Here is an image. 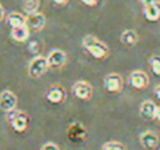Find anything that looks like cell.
I'll use <instances>...</instances> for the list:
<instances>
[{
  "mask_svg": "<svg viewBox=\"0 0 160 150\" xmlns=\"http://www.w3.org/2000/svg\"><path fill=\"white\" fill-rule=\"evenodd\" d=\"M68 136L73 142H80L86 139V129L82 126V123H72V126L68 131Z\"/></svg>",
  "mask_w": 160,
  "mask_h": 150,
  "instance_id": "14",
  "label": "cell"
},
{
  "mask_svg": "<svg viewBox=\"0 0 160 150\" xmlns=\"http://www.w3.org/2000/svg\"><path fill=\"white\" fill-rule=\"evenodd\" d=\"M155 95L158 97V100L160 101V84H158V86L155 87Z\"/></svg>",
  "mask_w": 160,
  "mask_h": 150,
  "instance_id": "26",
  "label": "cell"
},
{
  "mask_svg": "<svg viewBox=\"0 0 160 150\" xmlns=\"http://www.w3.org/2000/svg\"><path fill=\"white\" fill-rule=\"evenodd\" d=\"M41 150H61V149H59V146L55 145V143L48 142V143H45V145L42 146Z\"/></svg>",
  "mask_w": 160,
  "mask_h": 150,
  "instance_id": "21",
  "label": "cell"
},
{
  "mask_svg": "<svg viewBox=\"0 0 160 150\" xmlns=\"http://www.w3.org/2000/svg\"><path fill=\"white\" fill-rule=\"evenodd\" d=\"M143 16L148 21H159L160 20V2L153 3V4H149V6H145Z\"/></svg>",
  "mask_w": 160,
  "mask_h": 150,
  "instance_id": "13",
  "label": "cell"
},
{
  "mask_svg": "<svg viewBox=\"0 0 160 150\" xmlns=\"http://www.w3.org/2000/svg\"><path fill=\"white\" fill-rule=\"evenodd\" d=\"M47 59H48V63H49V67L61 69V67H63L66 65L68 55L62 49H52L47 55Z\"/></svg>",
  "mask_w": 160,
  "mask_h": 150,
  "instance_id": "8",
  "label": "cell"
},
{
  "mask_svg": "<svg viewBox=\"0 0 160 150\" xmlns=\"http://www.w3.org/2000/svg\"><path fill=\"white\" fill-rule=\"evenodd\" d=\"M155 119L160 122V105H158V109H156V115H155Z\"/></svg>",
  "mask_w": 160,
  "mask_h": 150,
  "instance_id": "27",
  "label": "cell"
},
{
  "mask_svg": "<svg viewBox=\"0 0 160 150\" xmlns=\"http://www.w3.org/2000/svg\"><path fill=\"white\" fill-rule=\"evenodd\" d=\"M52 2L55 3V4H58V6H65L69 0H52Z\"/></svg>",
  "mask_w": 160,
  "mask_h": 150,
  "instance_id": "25",
  "label": "cell"
},
{
  "mask_svg": "<svg viewBox=\"0 0 160 150\" xmlns=\"http://www.w3.org/2000/svg\"><path fill=\"white\" fill-rule=\"evenodd\" d=\"M104 87L110 93H119L124 87V80L118 73H110L104 77Z\"/></svg>",
  "mask_w": 160,
  "mask_h": 150,
  "instance_id": "9",
  "label": "cell"
},
{
  "mask_svg": "<svg viewBox=\"0 0 160 150\" xmlns=\"http://www.w3.org/2000/svg\"><path fill=\"white\" fill-rule=\"evenodd\" d=\"M138 34L136 31L133 30H125L124 32L121 34V42L124 45H128V46H132V45H136L138 44Z\"/></svg>",
  "mask_w": 160,
  "mask_h": 150,
  "instance_id": "17",
  "label": "cell"
},
{
  "mask_svg": "<svg viewBox=\"0 0 160 150\" xmlns=\"http://www.w3.org/2000/svg\"><path fill=\"white\" fill-rule=\"evenodd\" d=\"M156 109H158V105H156L152 100H145L143 103L141 104V107H139L141 115L145 119H155Z\"/></svg>",
  "mask_w": 160,
  "mask_h": 150,
  "instance_id": "12",
  "label": "cell"
},
{
  "mask_svg": "<svg viewBox=\"0 0 160 150\" xmlns=\"http://www.w3.org/2000/svg\"><path fill=\"white\" fill-rule=\"evenodd\" d=\"M25 22H27V27L30 28V31H41L45 27L47 18H45V16L42 13L34 11V13H27Z\"/></svg>",
  "mask_w": 160,
  "mask_h": 150,
  "instance_id": "7",
  "label": "cell"
},
{
  "mask_svg": "<svg viewBox=\"0 0 160 150\" xmlns=\"http://www.w3.org/2000/svg\"><path fill=\"white\" fill-rule=\"evenodd\" d=\"M129 84L136 90H145L149 86V77L142 70H135L129 76Z\"/></svg>",
  "mask_w": 160,
  "mask_h": 150,
  "instance_id": "10",
  "label": "cell"
},
{
  "mask_svg": "<svg viewBox=\"0 0 160 150\" xmlns=\"http://www.w3.org/2000/svg\"><path fill=\"white\" fill-rule=\"evenodd\" d=\"M139 142L145 149H156L159 145V136L156 132L153 131H145L139 135Z\"/></svg>",
  "mask_w": 160,
  "mask_h": 150,
  "instance_id": "11",
  "label": "cell"
},
{
  "mask_svg": "<svg viewBox=\"0 0 160 150\" xmlns=\"http://www.w3.org/2000/svg\"><path fill=\"white\" fill-rule=\"evenodd\" d=\"M139 2H141V4L143 6H149V4H153V3H158L159 0H139Z\"/></svg>",
  "mask_w": 160,
  "mask_h": 150,
  "instance_id": "23",
  "label": "cell"
},
{
  "mask_svg": "<svg viewBox=\"0 0 160 150\" xmlns=\"http://www.w3.org/2000/svg\"><path fill=\"white\" fill-rule=\"evenodd\" d=\"M39 0H24V11L25 13H34L38 11Z\"/></svg>",
  "mask_w": 160,
  "mask_h": 150,
  "instance_id": "19",
  "label": "cell"
},
{
  "mask_svg": "<svg viewBox=\"0 0 160 150\" xmlns=\"http://www.w3.org/2000/svg\"><path fill=\"white\" fill-rule=\"evenodd\" d=\"M7 24H8V27H11V28L27 25V22H25V16L21 13H17V11H13V13H10L7 16Z\"/></svg>",
  "mask_w": 160,
  "mask_h": 150,
  "instance_id": "16",
  "label": "cell"
},
{
  "mask_svg": "<svg viewBox=\"0 0 160 150\" xmlns=\"http://www.w3.org/2000/svg\"><path fill=\"white\" fill-rule=\"evenodd\" d=\"M149 65H150V69H152L153 75L158 76V77H160V56L159 55L150 56Z\"/></svg>",
  "mask_w": 160,
  "mask_h": 150,
  "instance_id": "18",
  "label": "cell"
},
{
  "mask_svg": "<svg viewBox=\"0 0 160 150\" xmlns=\"http://www.w3.org/2000/svg\"><path fill=\"white\" fill-rule=\"evenodd\" d=\"M101 150H125V146L121 142H107L102 145Z\"/></svg>",
  "mask_w": 160,
  "mask_h": 150,
  "instance_id": "20",
  "label": "cell"
},
{
  "mask_svg": "<svg viewBox=\"0 0 160 150\" xmlns=\"http://www.w3.org/2000/svg\"><path fill=\"white\" fill-rule=\"evenodd\" d=\"M4 17H6V11H4V7H3V6L0 4V21H2V20H4Z\"/></svg>",
  "mask_w": 160,
  "mask_h": 150,
  "instance_id": "24",
  "label": "cell"
},
{
  "mask_svg": "<svg viewBox=\"0 0 160 150\" xmlns=\"http://www.w3.org/2000/svg\"><path fill=\"white\" fill-rule=\"evenodd\" d=\"M82 45L84 48L86 52H88L93 58L102 60V59H107L110 56V49L108 46L101 42L100 39H97L94 35H86L82 41Z\"/></svg>",
  "mask_w": 160,
  "mask_h": 150,
  "instance_id": "1",
  "label": "cell"
},
{
  "mask_svg": "<svg viewBox=\"0 0 160 150\" xmlns=\"http://www.w3.org/2000/svg\"><path fill=\"white\" fill-rule=\"evenodd\" d=\"M6 121L10 123L11 129L14 132L22 133L28 129L30 126V117L27 112L18 111V109H13L10 112H6Z\"/></svg>",
  "mask_w": 160,
  "mask_h": 150,
  "instance_id": "2",
  "label": "cell"
},
{
  "mask_svg": "<svg viewBox=\"0 0 160 150\" xmlns=\"http://www.w3.org/2000/svg\"><path fill=\"white\" fill-rule=\"evenodd\" d=\"M17 108V95L11 90H3L0 93V109L3 112H10Z\"/></svg>",
  "mask_w": 160,
  "mask_h": 150,
  "instance_id": "5",
  "label": "cell"
},
{
  "mask_svg": "<svg viewBox=\"0 0 160 150\" xmlns=\"http://www.w3.org/2000/svg\"><path fill=\"white\" fill-rule=\"evenodd\" d=\"M45 98H47V101H49L52 104H61L66 100V90L61 84H53L47 90Z\"/></svg>",
  "mask_w": 160,
  "mask_h": 150,
  "instance_id": "6",
  "label": "cell"
},
{
  "mask_svg": "<svg viewBox=\"0 0 160 150\" xmlns=\"http://www.w3.org/2000/svg\"><path fill=\"white\" fill-rule=\"evenodd\" d=\"M72 93L76 98H79V100L88 101V100H91V97H93V87H91V84L88 83V81L79 80L73 84Z\"/></svg>",
  "mask_w": 160,
  "mask_h": 150,
  "instance_id": "4",
  "label": "cell"
},
{
  "mask_svg": "<svg viewBox=\"0 0 160 150\" xmlns=\"http://www.w3.org/2000/svg\"><path fill=\"white\" fill-rule=\"evenodd\" d=\"M49 69V63H48L47 56L37 55L28 63V76L32 79H38L44 76Z\"/></svg>",
  "mask_w": 160,
  "mask_h": 150,
  "instance_id": "3",
  "label": "cell"
},
{
  "mask_svg": "<svg viewBox=\"0 0 160 150\" xmlns=\"http://www.w3.org/2000/svg\"><path fill=\"white\" fill-rule=\"evenodd\" d=\"M30 28L27 27V25H21V27H16V28H11V38H13V41L16 42H24L28 39V36H30Z\"/></svg>",
  "mask_w": 160,
  "mask_h": 150,
  "instance_id": "15",
  "label": "cell"
},
{
  "mask_svg": "<svg viewBox=\"0 0 160 150\" xmlns=\"http://www.w3.org/2000/svg\"><path fill=\"white\" fill-rule=\"evenodd\" d=\"M80 2H82L83 4L88 6V7H94V6H97V4H98V2H100V0H80Z\"/></svg>",
  "mask_w": 160,
  "mask_h": 150,
  "instance_id": "22",
  "label": "cell"
}]
</instances>
